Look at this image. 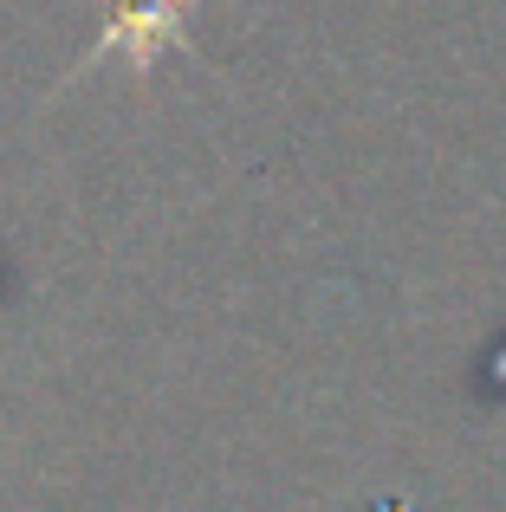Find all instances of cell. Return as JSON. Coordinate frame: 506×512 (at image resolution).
Masks as SVG:
<instances>
[{"instance_id": "1", "label": "cell", "mask_w": 506, "mask_h": 512, "mask_svg": "<svg viewBox=\"0 0 506 512\" xmlns=\"http://www.w3.org/2000/svg\"><path fill=\"white\" fill-rule=\"evenodd\" d=\"M111 39H124L130 52H156L163 39H176V0H117Z\"/></svg>"}]
</instances>
